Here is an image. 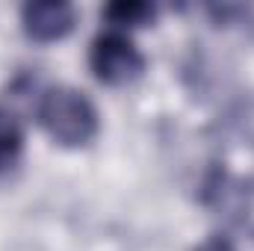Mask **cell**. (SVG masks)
I'll list each match as a JSON object with an SVG mask.
<instances>
[{
  "instance_id": "cell-1",
  "label": "cell",
  "mask_w": 254,
  "mask_h": 251,
  "mask_svg": "<svg viewBox=\"0 0 254 251\" xmlns=\"http://www.w3.org/2000/svg\"><path fill=\"white\" fill-rule=\"evenodd\" d=\"M39 127L63 148H86L101 130V116L92 98L74 86H51L36 104Z\"/></svg>"
},
{
  "instance_id": "cell-2",
  "label": "cell",
  "mask_w": 254,
  "mask_h": 251,
  "mask_svg": "<svg viewBox=\"0 0 254 251\" xmlns=\"http://www.w3.org/2000/svg\"><path fill=\"white\" fill-rule=\"evenodd\" d=\"M89 68L104 86H127L142 77L145 57L127 33L104 30L89 45Z\"/></svg>"
},
{
  "instance_id": "cell-3",
  "label": "cell",
  "mask_w": 254,
  "mask_h": 251,
  "mask_svg": "<svg viewBox=\"0 0 254 251\" xmlns=\"http://www.w3.org/2000/svg\"><path fill=\"white\" fill-rule=\"evenodd\" d=\"M74 24H77V12L71 3H63V0H39V3L21 6V30L36 45L63 42L74 30Z\"/></svg>"
},
{
  "instance_id": "cell-4",
  "label": "cell",
  "mask_w": 254,
  "mask_h": 251,
  "mask_svg": "<svg viewBox=\"0 0 254 251\" xmlns=\"http://www.w3.org/2000/svg\"><path fill=\"white\" fill-rule=\"evenodd\" d=\"M154 18H157V9L145 0H119L104 9L107 30H119V33L148 27V24H154Z\"/></svg>"
},
{
  "instance_id": "cell-5",
  "label": "cell",
  "mask_w": 254,
  "mask_h": 251,
  "mask_svg": "<svg viewBox=\"0 0 254 251\" xmlns=\"http://www.w3.org/2000/svg\"><path fill=\"white\" fill-rule=\"evenodd\" d=\"M24 154V127L15 113L0 107V172L12 169Z\"/></svg>"
},
{
  "instance_id": "cell-6",
  "label": "cell",
  "mask_w": 254,
  "mask_h": 251,
  "mask_svg": "<svg viewBox=\"0 0 254 251\" xmlns=\"http://www.w3.org/2000/svg\"><path fill=\"white\" fill-rule=\"evenodd\" d=\"M192 251H237V249H234V243H231L228 237H222V234H213V237H207L204 243H198Z\"/></svg>"
}]
</instances>
